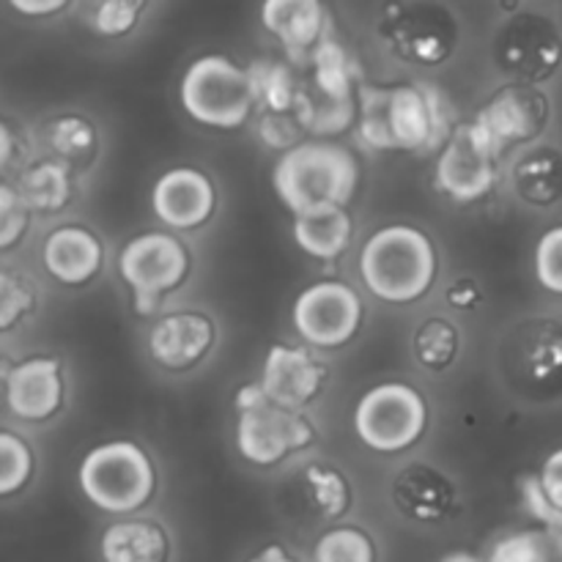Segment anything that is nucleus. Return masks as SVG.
I'll return each mask as SVG.
<instances>
[{
	"mask_svg": "<svg viewBox=\"0 0 562 562\" xmlns=\"http://www.w3.org/2000/svg\"><path fill=\"white\" fill-rule=\"evenodd\" d=\"M552 119V102L538 86L516 82L505 86L477 110L470 121L475 135L492 148L497 157H503L505 148L525 146L538 140Z\"/></svg>",
	"mask_w": 562,
	"mask_h": 562,
	"instance_id": "obj_9",
	"label": "nucleus"
},
{
	"mask_svg": "<svg viewBox=\"0 0 562 562\" xmlns=\"http://www.w3.org/2000/svg\"><path fill=\"white\" fill-rule=\"evenodd\" d=\"M102 562H168L170 536L154 519H121L102 530Z\"/></svg>",
	"mask_w": 562,
	"mask_h": 562,
	"instance_id": "obj_21",
	"label": "nucleus"
},
{
	"mask_svg": "<svg viewBox=\"0 0 562 562\" xmlns=\"http://www.w3.org/2000/svg\"><path fill=\"white\" fill-rule=\"evenodd\" d=\"M448 97L431 82H401L390 88L366 86L360 91L357 137L376 151L431 154L456 130Z\"/></svg>",
	"mask_w": 562,
	"mask_h": 562,
	"instance_id": "obj_1",
	"label": "nucleus"
},
{
	"mask_svg": "<svg viewBox=\"0 0 562 562\" xmlns=\"http://www.w3.org/2000/svg\"><path fill=\"white\" fill-rule=\"evenodd\" d=\"M140 0H102L93 14V27L102 36H124L137 25Z\"/></svg>",
	"mask_w": 562,
	"mask_h": 562,
	"instance_id": "obj_35",
	"label": "nucleus"
},
{
	"mask_svg": "<svg viewBox=\"0 0 562 562\" xmlns=\"http://www.w3.org/2000/svg\"><path fill=\"white\" fill-rule=\"evenodd\" d=\"M516 190L532 206H554L562 201V151L538 146L516 165Z\"/></svg>",
	"mask_w": 562,
	"mask_h": 562,
	"instance_id": "obj_24",
	"label": "nucleus"
},
{
	"mask_svg": "<svg viewBox=\"0 0 562 562\" xmlns=\"http://www.w3.org/2000/svg\"><path fill=\"white\" fill-rule=\"evenodd\" d=\"M247 562H302V560L294 558V554H291L285 547H280V543H269V547H263L261 552L252 554Z\"/></svg>",
	"mask_w": 562,
	"mask_h": 562,
	"instance_id": "obj_42",
	"label": "nucleus"
},
{
	"mask_svg": "<svg viewBox=\"0 0 562 562\" xmlns=\"http://www.w3.org/2000/svg\"><path fill=\"white\" fill-rule=\"evenodd\" d=\"M499 157L475 135L470 121L459 124L437 159L434 184L453 203H475L497 184Z\"/></svg>",
	"mask_w": 562,
	"mask_h": 562,
	"instance_id": "obj_12",
	"label": "nucleus"
},
{
	"mask_svg": "<svg viewBox=\"0 0 562 562\" xmlns=\"http://www.w3.org/2000/svg\"><path fill=\"white\" fill-rule=\"evenodd\" d=\"M521 499H525V508L538 525L543 527H560L562 530V510L554 508L552 499L547 497L541 486V477L538 475H525L521 477Z\"/></svg>",
	"mask_w": 562,
	"mask_h": 562,
	"instance_id": "obj_37",
	"label": "nucleus"
},
{
	"mask_svg": "<svg viewBox=\"0 0 562 562\" xmlns=\"http://www.w3.org/2000/svg\"><path fill=\"white\" fill-rule=\"evenodd\" d=\"M486 562H562V530L538 525L510 532L494 543Z\"/></svg>",
	"mask_w": 562,
	"mask_h": 562,
	"instance_id": "obj_27",
	"label": "nucleus"
},
{
	"mask_svg": "<svg viewBox=\"0 0 562 562\" xmlns=\"http://www.w3.org/2000/svg\"><path fill=\"white\" fill-rule=\"evenodd\" d=\"M44 269L64 285H86L99 274L104 263V247L82 225H64L44 239Z\"/></svg>",
	"mask_w": 562,
	"mask_h": 562,
	"instance_id": "obj_19",
	"label": "nucleus"
},
{
	"mask_svg": "<svg viewBox=\"0 0 562 562\" xmlns=\"http://www.w3.org/2000/svg\"><path fill=\"white\" fill-rule=\"evenodd\" d=\"M362 300L349 283L340 280H318L307 285L294 302V329L305 344L318 349H338L349 344L360 329Z\"/></svg>",
	"mask_w": 562,
	"mask_h": 562,
	"instance_id": "obj_11",
	"label": "nucleus"
},
{
	"mask_svg": "<svg viewBox=\"0 0 562 562\" xmlns=\"http://www.w3.org/2000/svg\"><path fill=\"white\" fill-rule=\"evenodd\" d=\"M305 481L311 505L322 519L338 521L349 514L355 494H351V486L344 472L327 464H311L305 472Z\"/></svg>",
	"mask_w": 562,
	"mask_h": 562,
	"instance_id": "obj_29",
	"label": "nucleus"
},
{
	"mask_svg": "<svg viewBox=\"0 0 562 562\" xmlns=\"http://www.w3.org/2000/svg\"><path fill=\"white\" fill-rule=\"evenodd\" d=\"M426 428V398L412 384H376L355 406V434L373 453H404L420 442Z\"/></svg>",
	"mask_w": 562,
	"mask_h": 562,
	"instance_id": "obj_7",
	"label": "nucleus"
},
{
	"mask_svg": "<svg viewBox=\"0 0 562 562\" xmlns=\"http://www.w3.org/2000/svg\"><path fill=\"white\" fill-rule=\"evenodd\" d=\"M360 184L357 157L327 137L300 140L280 154L272 187L294 217L346 209Z\"/></svg>",
	"mask_w": 562,
	"mask_h": 562,
	"instance_id": "obj_2",
	"label": "nucleus"
},
{
	"mask_svg": "<svg viewBox=\"0 0 562 562\" xmlns=\"http://www.w3.org/2000/svg\"><path fill=\"white\" fill-rule=\"evenodd\" d=\"M261 25L291 55L311 53L327 33V11L322 0H263Z\"/></svg>",
	"mask_w": 562,
	"mask_h": 562,
	"instance_id": "obj_20",
	"label": "nucleus"
},
{
	"mask_svg": "<svg viewBox=\"0 0 562 562\" xmlns=\"http://www.w3.org/2000/svg\"><path fill=\"white\" fill-rule=\"evenodd\" d=\"M20 192L33 212H60L71 198L69 165L60 162V159H44V162L33 165L22 176Z\"/></svg>",
	"mask_w": 562,
	"mask_h": 562,
	"instance_id": "obj_26",
	"label": "nucleus"
},
{
	"mask_svg": "<svg viewBox=\"0 0 562 562\" xmlns=\"http://www.w3.org/2000/svg\"><path fill=\"white\" fill-rule=\"evenodd\" d=\"M181 108L192 121L214 130H236L256 108L247 69L225 55H201L179 82Z\"/></svg>",
	"mask_w": 562,
	"mask_h": 562,
	"instance_id": "obj_6",
	"label": "nucleus"
},
{
	"mask_svg": "<svg viewBox=\"0 0 562 562\" xmlns=\"http://www.w3.org/2000/svg\"><path fill=\"white\" fill-rule=\"evenodd\" d=\"M80 492L93 508L113 516L146 508L157 492V472L140 445L130 439L97 445L88 450L77 470Z\"/></svg>",
	"mask_w": 562,
	"mask_h": 562,
	"instance_id": "obj_4",
	"label": "nucleus"
},
{
	"mask_svg": "<svg viewBox=\"0 0 562 562\" xmlns=\"http://www.w3.org/2000/svg\"><path fill=\"white\" fill-rule=\"evenodd\" d=\"M393 49L409 64L437 66L453 55L459 44V25L453 14L439 3H412L398 11L390 27Z\"/></svg>",
	"mask_w": 562,
	"mask_h": 562,
	"instance_id": "obj_13",
	"label": "nucleus"
},
{
	"mask_svg": "<svg viewBox=\"0 0 562 562\" xmlns=\"http://www.w3.org/2000/svg\"><path fill=\"white\" fill-rule=\"evenodd\" d=\"M0 140H3V151H0V162L9 165V159H11V132H9V126H3V130H0Z\"/></svg>",
	"mask_w": 562,
	"mask_h": 562,
	"instance_id": "obj_44",
	"label": "nucleus"
},
{
	"mask_svg": "<svg viewBox=\"0 0 562 562\" xmlns=\"http://www.w3.org/2000/svg\"><path fill=\"white\" fill-rule=\"evenodd\" d=\"M119 272L132 291L137 316H151L162 296L190 274V252L179 236L148 231L126 241L119 256Z\"/></svg>",
	"mask_w": 562,
	"mask_h": 562,
	"instance_id": "obj_8",
	"label": "nucleus"
},
{
	"mask_svg": "<svg viewBox=\"0 0 562 562\" xmlns=\"http://www.w3.org/2000/svg\"><path fill=\"white\" fill-rule=\"evenodd\" d=\"M313 562H376V543L360 527H333L313 547Z\"/></svg>",
	"mask_w": 562,
	"mask_h": 562,
	"instance_id": "obj_30",
	"label": "nucleus"
},
{
	"mask_svg": "<svg viewBox=\"0 0 562 562\" xmlns=\"http://www.w3.org/2000/svg\"><path fill=\"white\" fill-rule=\"evenodd\" d=\"M5 404L27 423L49 420L64 406V371L55 357H27L5 373Z\"/></svg>",
	"mask_w": 562,
	"mask_h": 562,
	"instance_id": "obj_16",
	"label": "nucleus"
},
{
	"mask_svg": "<svg viewBox=\"0 0 562 562\" xmlns=\"http://www.w3.org/2000/svg\"><path fill=\"white\" fill-rule=\"evenodd\" d=\"M31 212L33 209L27 206L22 192L14 190L5 181L0 187V247L3 250H9V247H14L22 239V234L27 228V220H31Z\"/></svg>",
	"mask_w": 562,
	"mask_h": 562,
	"instance_id": "obj_34",
	"label": "nucleus"
},
{
	"mask_svg": "<svg viewBox=\"0 0 562 562\" xmlns=\"http://www.w3.org/2000/svg\"><path fill=\"white\" fill-rule=\"evenodd\" d=\"M355 223L346 209H329L318 214H302L294 217V239L302 252L318 261H333L349 247Z\"/></svg>",
	"mask_w": 562,
	"mask_h": 562,
	"instance_id": "obj_23",
	"label": "nucleus"
},
{
	"mask_svg": "<svg viewBox=\"0 0 562 562\" xmlns=\"http://www.w3.org/2000/svg\"><path fill=\"white\" fill-rule=\"evenodd\" d=\"M247 77L263 113H294L302 82L289 64L278 58H256L247 66Z\"/></svg>",
	"mask_w": 562,
	"mask_h": 562,
	"instance_id": "obj_25",
	"label": "nucleus"
},
{
	"mask_svg": "<svg viewBox=\"0 0 562 562\" xmlns=\"http://www.w3.org/2000/svg\"><path fill=\"white\" fill-rule=\"evenodd\" d=\"M33 475V453L31 445L14 431L0 434V497H11Z\"/></svg>",
	"mask_w": 562,
	"mask_h": 562,
	"instance_id": "obj_31",
	"label": "nucleus"
},
{
	"mask_svg": "<svg viewBox=\"0 0 562 562\" xmlns=\"http://www.w3.org/2000/svg\"><path fill=\"white\" fill-rule=\"evenodd\" d=\"M494 58L505 75L527 86H541L562 66V36L549 16L516 14L499 27Z\"/></svg>",
	"mask_w": 562,
	"mask_h": 562,
	"instance_id": "obj_10",
	"label": "nucleus"
},
{
	"mask_svg": "<svg viewBox=\"0 0 562 562\" xmlns=\"http://www.w3.org/2000/svg\"><path fill=\"white\" fill-rule=\"evenodd\" d=\"M437 562H483L477 554L467 552V549H456V552H448L445 558H439Z\"/></svg>",
	"mask_w": 562,
	"mask_h": 562,
	"instance_id": "obj_43",
	"label": "nucleus"
},
{
	"mask_svg": "<svg viewBox=\"0 0 562 562\" xmlns=\"http://www.w3.org/2000/svg\"><path fill=\"white\" fill-rule=\"evenodd\" d=\"M536 278L549 294L562 296V225H554L538 239Z\"/></svg>",
	"mask_w": 562,
	"mask_h": 562,
	"instance_id": "obj_33",
	"label": "nucleus"
},
{
	"mask_svg": "<svg viewBox=\"0 0 562 562\" xmlns=\"http://www.w3.org/2000/svg\"><path fill=\"white\" fill-rule=\"evenodd\" d=\"M31 307L33 291L27 289L25 280H16L9 272H3V283H0V322H3V329L14 327L16 318L25 316Z\"/></svg>",
	"mask_w": 562,
	"mask_h": 562,
	"instance_id": "obj_36",
	"label": "nucleus"
},
{
	"mask_svg": "<svg viewBox=\"0 0 562 562\" xmlns=\"http://www.w3.org/2000/svg\"><path fill=\"white\" fill-rule=\"evenodd\" d=\"M302 124L296 121L294 113H263L258 121V132H261L263 143L272 148H291L300 143Z\"/></svg>",
	"mask_w": 562,
	"mask_h": 562,
	"instance_id": "obj_38",
	"label": "nucleus"
},
{
	"mask_svg": "<svg viewBox=\"0 0 562 562\" xmlns=\"http://www.w3.org/2000/svg\"><path fill=\"white\" fill-rule=\"evenodd\" d=\"M151 209L168 228H201L217 209V190H214L212 179L198 168L165 170L154 181Z\"/></svg>",
	"mask_w": 562,
	"mask_h": 562,
	"instance_id": "obj_14",
	"label": "nucleus"
},
{
	"mask_svg": "<svg viewBox=\"0 0 562 562\" xmlns=\"http://www.w3.org/2000/svg\"><path fill=\"white\" fill-rule=\"evenodd\" d=\"M327 382L322 362L300 346H272L263 357L261 387L278 404L289 409H305Z\"/></svg>",
	"mask_w": 562,
	"mask_h": 562,
	"instance_id": "obj_17",
	"label": "nucleus"
},
{
	"mask_svg": "<svg viewBox=\"0 0 562 562\" xmlns=\"http://www.w3.org/2000/svg\"><path fill=\"white\" fill-rule=\"evenodd\" d=\"M47 140L55 154L69 162V159H86L97 148V132H93L91 121H86L82 115H60L49 124Z\"/></svg>",
	"mask_w": 562,
	"mask_h": 562,
	"instance_id": "obj_32",
	"label": "nucleus"
},
{
	"mask_svg": "<svg viewBox=\"0 0 562 562\" xmlns=\"http://www.w3.org/2000/svg\"><path fill=\"white\" fill-rule=\"evenodd\" d=\"M445 300H448V305L453 307V311L472 313L481 307L483 291H481V285H477L475 278H459L448 285V291H445Z\"/></svg>",
	"mask_w": 562,
	"mask_h": 562,
	"instance_id": "obj_39",
	"label": "nucleus"
},
{
	"mask_svg": "<svg viewBox=\"0 0 562 562\" xmlns=\"http://www.w3.org/2000/svg\"><path fill=\"white\" fill-rule=\"evenodd\" d=\"M214 324L212 318L195 311H179L154 322L148 333V355L168 371H190L212 351Z\"/></svg>",
	"mask_w": 562,
	"mask_h": 562,
	"instance_id": "obj_18",
	"label": "nucleus"
},
{
	"mask_svg": "<svg viewBox=\"0 0 562 562\" xmlns=\"http://www.w3.org/2000/svg\"><path fill=\"white\" fill-rule=\"evenodd\" d=\"M437 272V247L415 225H384L362 245L360 278L382 302H417L431 291Z\"/></svg>",
	"mask_w": 562,
	"mask_h": 562,
	"instance_id": "obj_3",
	"label": "nucleus"
},
{
	"mask_svg": "<svg viewBox=\"0 0 562 562\" xmlns=\"http://www.w3.org/2000/svg\"><path fill=\"white\" fill-rule=\"evenodd\" d=\"M236 450L256 467H274L316 439L302 409H289L263 393L261 382L236 393Z\"/></svg>",
	"mask_w": 562,
	"mask_h": 562,
	"instance_id": "obj_5",
	"label": "nucleus"
},
{
	"mask_svg": "<svg viewBox=\"0 0 562 562\" xmlns=\"http://www.w3.org/2000/svg\"><path fill=\"white\" fill-rule=\"evenodd\" d=\"M311 86L333 99H360V66L338 38L329 36V31L311 49Z\"/></svg>",
	"mask_w": 562,
	"mask_h": 562,
	"instance_id": "obj_22",
	"label": "nucleus"
},
{
	"mask_svg": "<svg viewBox=\"0 0 562 562\" xmlns=\"http://www.w3.org/2000/svg\"><path fill=\"white\" fill-rule=\"evenodd\" d=\"M9 3L14 5V11L25 16H47L64 9L69 0H9Z\"/></svg>",
	"mask_w": 562,
	"mask_h": 562,
	"instance_id": "obj_41",
	"label": "nucleus"
},
{
	"mask_svg": "<svg viewBox=\"0 0 562 562\" xmlns=\"http://www.w3.org/2000/svg\"><path fill=\"white\" fill-rule=\"evenodd\" d=\"M538 477H541L543 492H547V497L552 499L554 508L562 510V448L547 456Z\"/></svg>",
	"mask_w": 562,
	"mask_h": 562,
	"instance_id": "obj_40",
	"label": "nucleus"
},
{
	"mask_svg": "<svg viewBox=\"0 0 562 562\" xmlns=\"http://www.w3.org/2000/svg\"><path fill=\"white\" fill-rule=\"evenodd\" d=\"M395 510L415 525H445L459 510V492L445 472L431 464H412L390 486Z\"/></svg>",
	"mask_w": 562,
	"mask_h": 562,
	"instance_id": "obj_15",
	"label": "nucleus"
},
{
	"mask_svg": "<svg viewBox=\"0 0 562 562\" xmlns=\"http://www.w3.org/2000/svg\"><path fill=\"white\" fill-rule=\"evenodd\" d=\"M412 355L426 371L442 373L459 360L461 333L450 318L431 316L412 335Z\"/></svg>",
	"mask_w": 562,
	"mask_h": 562,
	"instance_id": "obj_28",
	"label": "nucleus"
}]
</instances>
